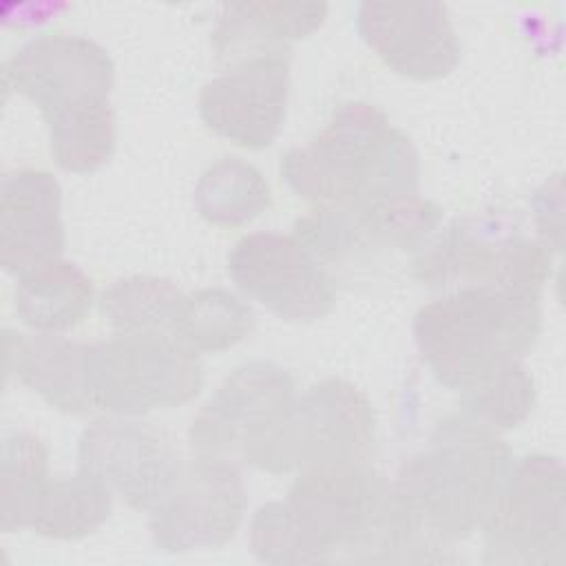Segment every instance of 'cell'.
Here are the masks:
<instances>
[{
	"label": "cell",
	"mask_w": 566,
	"mask_h": 566,
	"mask_svg": "<svg viewBox=\"0 0 566 566\" xmlns=\"http://www.w3.org/2000/svg\"><path fill=\"white\" fill-rule=\"evenodd\" d=\"M287 186L318 206L356 208L394 195L416 192L413 142L374 104H343L332 119L281 161Z\"/></svg>",
	"instance_id": "obj_1"
},
{
	"label": "cell",
	"mask_w": 566,
	"mask_h": 566,
	"mask_svg": "<svg viewBox=\"0 0 566 566\" xmlns=\"http://www.w3.org/2000/svg\"><path fill=\"white\" fill-rule=\"evenodd\" d=\"M511 464L506 442L489 424L451 416L429 447L402 464L391 489L409 517L444 546L482 526Z\"/></svg>",
	"instance_id": "obj_2"
},
{
	"label": "cell",
	"mask_w": 566,
	"mask_h": 566,
	"mask_svg": "<svg viewBox=\"0 0 566 566\" xmlns=\"http://www.w3.org/2000/svg\"><path fill=\"white\" fill-rule=\"evenodd\" d=\"M542 332L537 296L491 287H458L422 305L413 336L438 382L467 391L533 349Z\"/></svg>",
	"instance_id": "obj_3"
},
{
	"label": "cell",
	"mask_w": 566,
	"mask_h": 566,
	"mask_svg": "<svg viewBox=\"0 0 566 566\" xmlns=\"http://www.w3.org/2000/svg\"><path fill=\"white\" fill-rule=\"evenodd\" d=\"M369 398L347 380L329 378L294 396L283 413L241 453L268 473L316 464L367 462L374 447Z\"/></svg>",
	"instance_id": "obj_4"
},
{
	"label": "cell",
	"mask_w": 566,
	"mask_h": 566,
	"mask_svg": "<svg viewBox=\"0 0 566 566\" xmlns=\"http://www.w3.org/2000/svg\"><path fill=\"white\" fill-rule=\"evenodd\" d=\"M484 531L489 564H564L566 506L564 464L555 455L533 453L511 464Z\"/></svg>",
	"instance_id": "obj_5"
},
{
	"label": "cell",
	"mask_w": 566,
	"mask_h": 566,
	"mask_svg": "<svg viewBox=\"0 0 566 566\" xmlns=\"http://www.w3.org/2000/svg\"><path fill=\"white\" fill-rule=\"evenodd\" d=\"M203 385L197 354L164 336H128L93 345L95 409L142 416L192 400Z\"/></svg>",
	"instance_id": "obj_6"
},
{
	"label": "cell",
	"mask_w": 566,
	"mask_h": 566,
	"mask_svg": "<svg viewBox=\"0 0 566 566\" xmlns=\"http://www.w3.org/2000/svg\"><path fill=\"white\" fill-rule=\"evenodd\" d=\"M418 276L431 285L491 287L537 296L551 274L546 243L506 232L486 219L455 221L416 261Z\"/></svg>",
	"instance_id": "obj_7"
},
{
	"label": "cell",
	"mask_w": 566,
	"mask_h": 566,
	"mask_svg": "<svg viewBox=\"0 0 566 566\" xmlns=\"http://www.w3.org/2000/svg\"><path fill=\"white\" fill-rule=\"evenodd\" d=\"M245 506V484L232 460L195 455L150 511L153 542L166 553L217 548L234 535Z\"/></svg>",
	"instance_id": "obj_8"
},
{
	"label": "cell",
	"mask_w": 566,
	"mask_h": 566,
	"mask_svg": "<svg viewBox=\"0 0 566 566\" xmlns=\"http://www.w3.org/2000/svg\"><path fill=\"white\" fill-rule=\"evenodd\" d=\"M228 272L245 296L285 321L312 323L336 305L332 279L318 259L290 234H245L228 256Z\"/></svg>",
	"instance_id": "obj_9"
},
{
	"label": "cell",
	"mask_w": 566,
	"mask_h": 566,
	"mask_svg": "<svg viewBox=\"0 0 566 566\" xmlns=\"http://www.w3.org/2000/svg\"><path fill=\"white\" fill-rule=\"evenodd\" d=\"M181 467L164 433L126 416L99 418L80 438L77 469L137 511H153L170 493Z\"/></svg>",
	"instance_id": "obj_10"
},
{
	"label": "cell",
	"mask_w": 566,
	"mask_h": 566,
	"mask_svg": "<svg viewBox=\"0 0 566 566\" xmlns=\"http://www.w3.org/2000/svg\"><path fill=\"white\" fill-rule=\"evenodd\" d=\"M4 80L35 102L44 122L108 102L115 69L93 40L71 33H42L24 42L7 62Z\"/></svg>",
	"instance_id": "obj_11"
},
{
	"label": "cell",
	"mask_w": 566,
	"mask_h": 566,
	"mask_svg": "<svg viewBox=\"0 0 566 566\" xmlns=\"http://www.w3.org/2000/svg\"><path fill=\"white\" fill-rule=\"evenodd\" d=\"M292 376L268 360L239 365L192 418L188 438L195 455L241 458L292 402Z\"/></svg>",
	"instance_id": "obj_12"
},
{
	"label": "cell",
	"mask_w": 566,
	"mask_h": 566,
	"mask_svg": "<svg viewBox=\"0 0 566 566\" xmlns=\"http://www.w3.org/2000/svg\"><path fill=\"white\" fill-rule=\"evenodd\" d=\"M287 95V55H256L232 64L201 88L199 115L219 137L259 150L270 146L281 133Z\"/></svg>",
	"instance_id": "obj_13"
},
{
	"label": "cell",
	"mask_w": 566,
	"mask_h": 566,
	"mask_svg": "<svg viewBox=\"0 0 566 566\" xmlns=\"http://www.w3.org/2000/svg\"><path fill=\"white\" fill-rule=\"evenodd\" d=\"M356 27L365 44L391 71L411 80L444 77L462 55L442 2L367 0L358 7Z\"/></svg>",
	"instance_id": "obj_14"
},
{
	"label": "cell",
	"mask_w": 566,
	"mask_h": 566,
	"mask_svg": "<svg viewBox=\"0 0 566 566\" xmlns=\"http://www.w3.org/2000/svg\"><path fill=\"white\" fill-rule=\"evenodd\" d=\"M64 250L62 190L46 170H15L0 188V263L20 274Z\"/></svg>",
	"instance_id": "obj_15"
},
{
	"label": "cell",
	"mask_w": 566,
	"mask_h": 566,
	"mask_svg": "<svg viewBox=\"0 0 566 566\" xmlns=\"http://www.w3.org/2000/svg\"><path fill=\"white\" fill-rule=\"evenodd\" d=\"M7 371L64 413H88L93 398V345L53 334L22 336L4 332Z\"/></svg>",
	"instance_id": "obj_16"
},
{
	"label": "cell",
	"mask_w": 566,
	"mask_h": 566,
	"mask_svg": "<svg viewBox=\"0 0 566 566\" xmlns=\"http://www.w3.org/2000/svg\"><path fill=\"white\" fill-rule=\"evenodd\" d=\"M327 15L325 2H226L212 33L219 60L287 53V44L314 33Z\"/></svg>",
	"instance_id": "obj_17"
},
{
	"label": "cell",
	"mask_w": 566,
	"mask_h": 566,
	"mask_svg": "<svg viewBox=\"0 0 566 566\" xmlns=\"http://www.w3.org/2000/svg\"><path fill=\"white\" fill-rule=\"evenodd\" d=\"M93 305V281L66 259H51L18 274L15 312L42 334L71 329Z\"/></svg>",
	"instance_id": "obj_18"
},
{
	"label": "cell",
	"mask_w": 566,
	"mask_h": 566,
	"mask_svg": "<svg viewBox=\"0 0 566 566\" xmlns=\"http://www.w3.org/2000/svg\"><path fill=\"white\" fill-rule=\"evenodd\" d=\"M111 506V489L77 469L75 475H60L46 482L29 528L53 539H80L108 520Z\"/></svg>",
	"instance_id": "obj_19"
},
{
	"label": "cell",
	"mask_w": 566,
	"mask_h": 566,
	"mask_svg": "<svg viewBox=\"0 0 566 566\" xmlns=\"http://www.w3.org/2000/svg\"><path fill=\"white\" fill-rule=\"evenodd\" d=\"M252 327L254 314L248 303L228 290L206 287L184 294L170 340L199 356L237 345Z\"/></svg>",
	"instance_id": "obj_20"
},
{
	"label": "cell",
	"mask_w": 566,
	"mask_h": 566,
	"mask_svg": "<svg viewBox=\"0 0 566 566\" xmlns=\"http://www.w3.org/2000/svg\"><path fill=\"white\" fill-rule=\"evenodd\" d=\"M184 292L161 276H128L102 294V314L113 334L170 338Z\"/></svg>",
	"instance_id": "obj_21"
},
{
	"label": "cell",
	"mask_w": 566,
	"mask_h": 566,
	"mask_svg": "<svg viewBox=\"0 0 566 566\" xmlns=\"http://www.w3.org/2000/svg\"><path fill=\"white\" fill-rule=\"evenodd\" d=\"M270 188L263 175L239 157L208 166L195 186V208L217 226H241L265 212Z\"/></svg>",
	"instance_id": "obj_22"
},
{
	"label": "cell",
	"mask_w": 566,
	"mask_h": 566,
	"mask_svg": "<svg viewBox=\"0 0 566 566\" xmlns=\"http://www.w3.org/2000/svg\"><path fill=\"white\" fill-rule=\"evenodd\" d=\"M51 480L49 451L29 431H9L0 455V524L11 533L29 528L40 495Z\"/></svg>",
	"instance_id": "obj_23"
},
{
	"label": "cell",
	"mask_w": 566,
	"mask_h": 566,
	"mask_svg": "<svg viewBox=\"0 0 566 566\" xmlns=\"http://www.w3.org/2000/svg\"><path fill=\"white\" fill-rule=\"evenodd\" d=\"M51 153L69 172L102 168L115 148V113L111 102L91 104L46 122Z\"/></svg>",
	"instance_id": "obj_24"
},
{
	"label": "cell",
	"mask_w": 566,
	"mask_h": 566,
	"mask_svg": "<svg viewBox=\"0 0 566 566\" xmlns=\"http://www.w3.org/2000/svg\"><path fill=\"white\" fill-rule=\"evenodd\" d=\"M347 210L360 241L369 239L402 250L420 248L442 219V210L418 192L394 195Z\"/></svg>",
	"instance_id": "obj_25"
},
{
	"label": "cell",
	"mask_w": 566,
	"mask_h": 566,
	"mask_svg": "<svg viewBox=\"0 0 566 566\" xmlns=\"http://www.w3.org/2000/svg\"><path fill=\"white\" fill-rule=\"evenodd\" d=\"M462 394L467 416L491 429L517 427L535 405L533 378L520 360L504 363L482 382Z\"/></svg>",
	"instance_id": "obj_26"
}]
</instances>
